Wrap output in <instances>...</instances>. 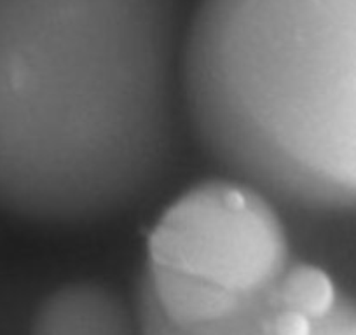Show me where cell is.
<instances>
[{
  "instance_id": "3",
  "label": "cell",
  "mask_w": 356,
  "mask_h": 335,
  "mask_svg": "<svg viewBox=\"0 0 356 335\" xmlns=\"http://www.w3.org/2000/svg\"><path fill=\"white\" fill-rule=\"evenodd\" d=\"M297 259L286 211L246 180L220 172L178 194L147 238V265L267 302Z\"/></svg>"
},
{
  "instance_id": "5",
  "label": "cell",
  "mask_w": 356,
  "mask_h": 335,
  "mask_svg": "<svg viewBox=\"0 0 356 335\" xmlns=\"http://www.w3.org/2000/svg\"><path fill=\"white\" fill-rule=\"evenodd\" d=\"M33 332L42 335H126L138 330L135 306L107 285L72 281L40 302Z\"/></svg>"
},
{
  "instance_id": "4",
  "label": "cell",
  "mask_w": 356,
  "mask_h": 335,
  "mask_svg": "<svg viewBox=\"0 0 356 335\" xmlns=\"http://www.w3.org/2000/svg\"><path fill=\"white\" fill-rule=\"evenodd\" d=\"M135 311L138 330L145 334L264 335L267 302L145 264Z\"/></svg>"
},
{
  "instance_id": "1",
  "label": "cell",
  "mask_w": 356,
  "mask_h": 335,
  "mask_svg": "<svg viewBox=\"0 0 356 335\" xmlns=\"http://www.w3.org/2000/svg\"><path fill=\"white\" fill-rule=\"evenodd\" d=\"M186 0H0V211L121 218L173 180L191 129Z\"/></svg>"
},
{
  "instance_id": "2",
  "label": "cell",
  "mask_w": 356,
  "mask_h": 335,
  "mask_svg": "<svg viewBox=\"0 0 356 335\" xmlns=\"http://www.w3.org/2000/svg\"><path fill=\"white\" fill-rule=\"evenodd\" d=\"M193 135L285 211H356V0H200Z\"/></svg>"
}]
</instances>
